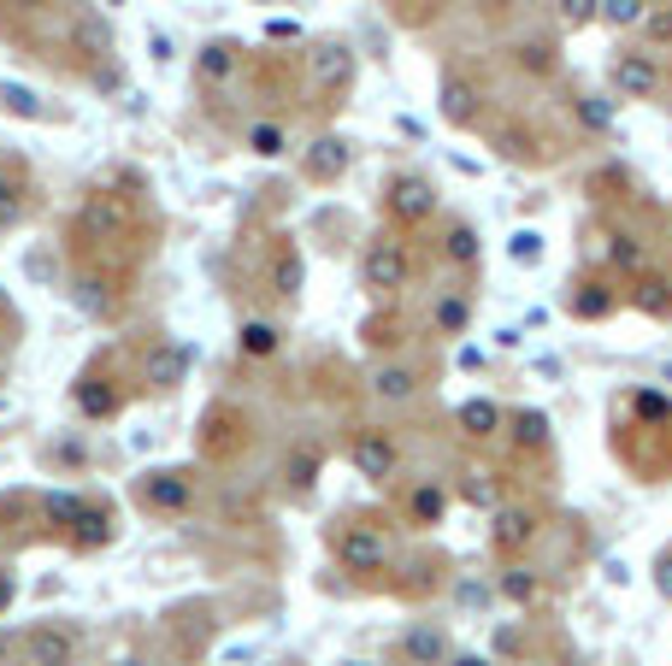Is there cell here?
<instances>
[{
	"label": "cell",
	"mask_w": 672,
	"mask_h": 666,
	"mask_svg": "<svg viewBox=\"0 0 672 666\" xmlns=\"http://www.w3.org/2000/svg\"><path fill=\"white\" fill-rule=\"evenodd\" d=\"M608 449L637 484H672V396L654 384H626L614 396Z\"/></svg>",
	"instance_id": "cell-1"
},
{
	"label": "cell",
	"mask_w": 672,
	"mask_h": 666,
	"mask_svg": "<svg viewBox=\"0 0 672 666\" xmlns=\"http://www.w3.org/2000/svg\"><path fill=\"white\" fill-rule=\"evenodd\" d=\"M608 95L614 100H643V107H666L672 95V60L649 54L643 42H626L608 60Z\"/></svg>",
	"instance_id": "cell-2"
},
{
	"label": "cell",
	"mask_w": 672,
	"mask_h": 666,
	"mask_svg": "<svg viewBox=\"0 0 672 666\" xmlns=\"http://www.w3.org/2000/svg\"><path fill=\"white\" fill-rule=\"evenodd\" d=\"M548 537V502H531V495H508L490 514V555L502 560H525L537 543Z\"/></svg>",
	"instance_id": "cell-3"
},
{
	"label": "cell",
	"mask_w": 672,
	"mask_h": 666,
	"mask_svg": "<svg viewBox=\"0 0 672 666\" xmlns=\"http://www.w3.org/2000/svg\"><path fill=\"white\" fill-rule=\"evenodd\" d=\"M331 555H337V567H342V572H354V578L390 572V560H395L390 525H384V519H360V514H354V519H337Z\"/></svg>",
	"instance_id": "cell-4"
},
{
	"label": "cell",
	"mask_w": 672,
	"mask_h": 666,
	"mask_svg": "<svg viewBox=\"0 0 672 666\" xmlns=\"http://www.w3.org/2000/svg\"><path fill=\"white\" fill-rule=\"evenodd\" d=\"M561 313L573 324H608V319L626 313V283H619L614 271H601L596 260L578 266L561 289Z\"/></svg>",
	"instance_id": "cell-5"
},
{
	"label": "cell",
	"mask_w": 672,
	"mask_h": 666,
	"mask_svg": "<svg viewBox=\"0 0 672 666\" xmlns=\"http://www.w3.org/2000/svg\"><path fill=\"white\" fill-rule=\"evenodd\" d=\"M596 236H601V271H614L619 283H631V278H643V271L654 266V243H649V230L637 225V218H619V213H601L596 225H590Z\"/></svg>",
	"instance_id": "cell-6"
},
{
	"label": "cell",
	"mask_w": 672,
	"mask_h": 666,
	"mask_svg": "<svg viewBox=\"0 0 672 666\" xmlns=\"http://www.w3.org/2000/svg\"><path fill=\"white\" fill-rule=\"evenodd\" d=\"M413 283V248L402 243V230H384L360 248V289L377 301H395Z\"/></svg>",
	"instance_id": "cell-7"
},
{
	"label": "cell",
	"mask_w": 672,
	"mask_h": 666,
	"mask_svg": "<svg viewBox=\"0 0 672 666\" xmlns=\"http://www.w3.org/2000/svg\"><path fill=\"white\" fill-rule=\"evenodd\" d=\"M490 148L502 153V160H513V165H525V172H543V165H555L561 160V136L543 125V118H525V112H513V118H502V125L490 130Z\"/></svg>",
	"instance_id": "cell-8"
},
{
	"label": "cell",
	"mask_w": 672,
	"mask_h": 666,
	"mask_svg": "<svg viewBox=\"0 0 672 666\" xmlns=\"http://www.w3.org/2000/svg\"><path fill=\"white\" fill-rule=\"evenodd\" d=\"M442 213V195L425 172H390L384 178V218L395 230H425Z\"/></svg>",
	"instance_id": "cell-9"
},
{
	"label": "cell",
	"mask_w": 672,
	"mask_h": 666,
	"mask_svg": "<svg viewBox=\"0 0 672 666\" xmlns=\"http://www.w3.org/2000/svg\"><path fill=\"white\" fill-rule=\"evenodd\" d=\"M437 112H442V125H455V130H484V118H490V89H484V77L467 72V65H442Z\"/></svg>",
	"instance_id": "cell-10"
},
{
	"label": "cell",
	"mask_w": 672,
	"mask_h": 666,
	"mask_svg": "<svg viewBox=\"0 0 672 666\" xmlns=\"http://www.w3.org/2000/svg\"><path fill=\"white\" fill-rule=\"evenodd\" d=\"M349 466L366 477V484L390 490L395 477H402V442H395V431H384V425H360L349 437Z\"/></svg>",
	"instance_id": "cell-11"
},
{
	"label": "cell",
	"mask_w": 672,
	"mask_h": 666,
	"mask_svg": "<svg viewBox=\"0 0 672 666\" xmlns=\"http://www.w3.org/2000/svg\"><path fill=\"white\" fill-rule=\"evenodd\" d=\"M448 507H455V490L442 477H402L395 484V514H402L407 531H437L448 519Z\"/></svg>",
	"instance_id": "cell-12"
},
{
	"label": "cell",
	"mask_w": 672,
	"mask_h": 666,
	"mask_svg": "<svg viewBox=\"0 0 672 666\" xmlns=\"http://www.w3.org/2000/svg\"><path fill=\"white\" fill-rule=\"evenodd\" d=\"M502 449L525 466H548L555 460V419L543 407H508V431H502Z\"/></svg>",
	"instance_id": "cell-13"
},
{
	"label": "cell",
	"mask_w": 672,
	"mask_h": 666,
	"mask_svg": "<svg viewBox=\"0 0 672 666\" xmlns=\"http://www.w3.org/2000/svg\"><path fill=\"white\" fill-rule=\"evenodd\" d=\"M354 72H360V60H354L349 42H313L307 47V83H313L319 95H349Z\"/></svg>",
	"instance_id": "cell-14"
},
{
	"label": "cell",
	"mask_w": 672,
	"mask_h": 666,
	"mask_svg": "<svg viewBox=\"0 0 672 666\" xmlns=\"http://www.w3.org/2000/svg\"><path fill=\"white\" fill-rule=\"evenodd\" d=\"M508 431V407L495 396H467L455 407V437L467 442V449H495Z\"/></svg>",
	"instance_id": "cell-15"
},
{
	"label": "cell",
	"mask_w": 672,
	"mask_h": 666,
	"mask_svg": "<svg viewBox=\"0 0 672 666\" xmlns=\"http://www.w3.org/2000/svg\"><path fill=\"white\" fill-rule=\"evenodd\" d=\"M590 201L601 213H619V218H637L649 207V190L637 183L631 165H601V172L590 178Z\"/></svg>",
	"instance_id": "cell-16"
},
{
	"label": "cell",
	"mask_w": 672,
	"mask_h": 666,
	"mask_svg": "<svg viewBox=\"0 0 672 666\" xmlns=\"http://www.w3.org/2000/svg\"><path fill=\"white\" fill-rule=\"evenodd\" d=\"M425 384H430V366H419V361H377L372 366V378H366V389L384 407H407V401H419L425 396Z\"/></svg>",
	"instance_id": "cell-17"
},
{
	"label": "cell",
	"mask_w": 672,
	"mask_h": 666,
	"mask_svg": "<svg viewBox=\"0 0 672 666\" xmlns=\"http://www.w3.org/2000/svg\"><path fill=\"white\" fill-rule=\"evenodd\" d=\"M508 65L525 83H555L561 77V36L555 30H537V36H513L508 42Z\"/></svg>",
	"instance_id": "cell-18"
},
{
	"label": "cell",
	"mask_w": 672,
	"mask_h": 666,
	"mask_svg": "<svg viewBox=\"0 0 672 666\" xmlns=\"http://www.w3.org/2000/svg\"><path fill=\"white\" fill-rule=\"evenodd\" d=\"M626 307H637V313L654 319V324H672V271L649 266L643 278H631L626 283Z\"/></svg>",
	"instance_id": "cell-19"
},
{
	"label": "cell",
	"mask_w": 672,
	"mask_h": 666,
	"mask_svg": "<svg viewBox=\"0 0 672 666\" xmlns=\"http://www.w3.org/2000/svg\"><path fill=\"white\" fill-rule=\"evenodd\" d=\"M472 313H478L472 289H442V296L430 301V336H437V343H460V336L472 331Z\"/></svg>",
	"instance_id": "cell-20"
},
{
	"label": "cell",
	"mask_w": 672,
	"mask_h": 666,
	"mask_svg": "<svg viewBox=\"0 0 672 666\" xmlns=\"http://www.w3.org/2000/svg\"><path fill=\"white\" fill-rule=\"evenodd\" d=\"M402 660L407 666H448L455 660V643H448V631L437 620H413L402 631Z\"/></svg>",
	"instance_id": "cell-21"
},
{
	"label": "cell",
	"mask_w": 672,
	"mask_h": 666,
	"mask_svg": "<svg viewBox=\"0 0 672 666\" xmlns=\"http://www.w3.org/2000/svg\"><path fill=\"white\" fill-rule=\"evenodd\" d=\"M566 112H573V125L584 136H614V112L619 100L608 89H566Z\"/></svg>",
	"instance_id": "cell-22"
},
{
	"label": "cell",
	"mask_w": 672,
	"mask_h": 666,
	"mask_svg": "<svg viewBox=\"0 0 672 666\" xmlns=\"http://www.w3.org/2000/svg\"><path fill=\"white\" fill-rule=\"evenodd\" d=\"M437 254H442L448 266L472 271L478 260H484V236H478L472 218H442V230H437Z\"/></svg>",
	"instance_id": "cell-23"
},
{
	"label": "cell",
	"mask_w": 672,
	"mask_h": 666,
	"mask_svg": "<svg viewBox=\"0 0 672 666\" xmlns=\"http://www.w3.org/2000/svg\"><path fill=\"white\" fill-rule=\"evenodd\" d=\"M455 495L467 507H478V514H495V507L508 502V472H495V466H467L460 472V484H455Z\"/></svg>",
	"instance_id": "cell-24"
},
{
	"label": "cell",
	"mask_w": 672,
	"mask_h": 666,
	"mask_svg": "<svg viewBox=\"0 0 672 666\" xmlns=\"http://www.w3.org/2000/svg\"><path fill=\"white\" fill-rule=\"evenodd\" d=\"M543 572L537 567H525V560H508V567L502 572H495V595H502V602L508 608H520V613H531V608H537L543 602Z\"/></svg>",
	"instance_id": "cell-25"
},
{
	"label": "cell",
	"mask_w": 672,
	"mask_h": 666,
	"mask_svg": "<svg viewBox=\"0 0 672 666\" xmlns=\"http://www.w3.org/2000/svg\"><path fill=\"white\" fill-rule=\"evenodd\" d=\"M349 160H354V148L342 142V136H319V142L301 153V172H307V183H337L349 172Z\"/></svg>",
	"instance_id": "cell-26"
},
{
	"label": "cell",
	"mask_w": 672,
	"mask_h": 666,
	"mask_svg": "<svg viewBox=\"0 0 672 666\" xmlns=\"http://www.w3.org/2000/svg\"><path fill=\"white\" fill-rule=\"evenodd\" d=\"M189 495H195L189 472H148V477H142V502L153 507V514H183Z\"/></svg>",
	"instance_id": "cell-27"
},
{
	"label": "cell",
	"mask_w": 672,
	"mask_h": 666,
	"mask_svg": "<svg viewBox=\"0 0 672 666\" xmlns=\"http://www.w3.org/2000/svg\"><path fill=\"white\" fill-rule=\"evenodd\" d=\"M301 289H307V260H301V248L284 236V243L271 248V296H278V301H301Z\"/></svg>",
	"instance_id": "cell-28"
},
{
	"label": "cell",
	"mask_w": 672,
	"mask_h": 666,
	"mask_svg": "<svg viewBox=\"0 0 672 666\" xmlns=\"http://www.w3.org/2000/svg\"><path fill=\"white\" fill-rule=\"evenodd\" d=\"M236 348L248 354V361H271V354L284 348V331L271 319H243V331H236Z\"/></svg>",
	"instance_id": "cell-29"
},
{
	"label": "cell",
	"mask_w": 672,
	"mask_h": 666,
	"mask_svg": "<svg viewBox=\"0 0 672 666\" xmlns=\"http://www.w3.org/2000/svg\"><path fill=\"white\" fill-rule=\"evenodd\" d=\"M24 655H30V666H72V637L65 631H30L24 637Z\"/></svg>",
	"instance_id": "cell-30"
},
{
	"label": "cell",
	"mask_w": 672,
	"mask_h": 666,
	"mask_svg": "<svg viewBox=\"0 0 672 666\" xmlns=\"http://www.w3.org/2000/svg\"><path fill=\"white\" fill-rule=\"evenodd\" d=\"M548 19H555L561 36H578V30L601 24V0H548Z\"/></svg>",
	"instance_id": "cell-31"
},
{
	"label": "cell",
	"mask_w": 672,
	"mask_h": 666,
	"mask_svg": "<svg viewBox=\"0 0 672 666\" xmlns=\"http://www.w3.org/2000/svg\"><path fill=\"white\" fill-rule=\"evenodd\" d=\"M319 472H324V449H313V442H301V449H289V460H284V477H289V490L296 495H307L319 484Z\"/></svg>",
	"instance_id": "cell-32"
},
{
	"label": "cell",
	"mask_w": 672,
	"mask_h": 666,
	"mask_svg": "<svg viewBox=\"0 0 672 666\" xmlns=\"http://www.w3.org/2000/svg\"><path fill=\"white\" fill-rule=\"evenodd\" d=\"M72 47L83 60H107L113 54V30L95 19V12H77V24H72Z\"/></svg>",
	"instance_id": "cell-33"
},
{
	"label": "cell",
	"mask_w": 672,
	"mask_h": 666,
	"mask_svg": "<svg viewBox=\"0 0 672 666\" xmlns=\"http://www.w3.org/2000/svg\"><path fill=\"white\" fill-rule=\"evenodd\" d=\"M248 153H260V160H284V153H289V130L278 125V118L248 125Z\"/></svg>",
	"instance_id": "cell-34"
},
{
	"label": "cell",
	"mask_w": 672,
	"mask_h": 666,
	"mask_svg": "<svg viewBox=\"0 0 672 666\" xmlns=\"http://www.w3.org/2000/svg\"><path fill=\"white\" fill-rule=\"evenodd\" d=\"M153 389H178L183 384V372H189V348L183 343H166L160 354H153Z\"/></svg>",
	"instance_id": "cell-35"
},
{
	"label": "cell",
	"mask_w": 672,
	"mask_h": 666,
	"mask_svg": "<svg viewBox=\"0 0 672 666\" xmlns=\"http://www.w3.org/2000/svg\"><path fill=\"white\" fill-rule=\"evenodd\" d=\"M637 36H643L649 54H672V7H649V19L637 24Z\"/></svg>",
	"instance_id": "cell-36"
},
{
	"label": "cell",
	"mask_w": 672,
	"mask_h": 666,
	"mask_svg": "<svg viewBox=\"0 0 672 666\" xmlns=\"http://www.w3.org/2000/svg\"><path fill=\"white\" fill-rule=\"evenodd\" d=\"M649 7L654 0H601V24L608 30H637L649 19Z\"/></svg>",
	"instance_id": "cell-37"
},
{
	"label": "cell",
	"mask_w": 672,
	"mask_h": 666,
	"mask_svg": "<svg viewBox=\"0 0 672 666\" xmlns=\"http://www.w3.org/2000/svg\"><path fill=\"white\" fill-rule=\"evenodd\" d=\"M236 72V42H206L201 47V83H224Z\"/></svg>",
	"instance_id": "cell-38"
},
{
	"label": "cell",
	"mask_w": 672,
	"mask_h": 666,
	"mask_svg": "<svg viewBox=\"0 0 672 666\" xmlns=\"http://www.w3.org/2000/svg\"><path fill=\"white\" fill-rule=\"evenodd\" d=\"M77 407L89 419H107V413H118V396H107V389H100V378H83L77 384Z\"/></svg>",
	"instance_id": "cell-39"
},
{
	"label": "cell",
	"mask_w": 672,
	"mask_h": 666,
	"mask_svg": "<svg viewBox=\"0 0 672 666\" xmlns=\"http://www.w3.org/2000/svg\"><path fill=\"white\" fill-rule=\"evenodd\" d=\"M0 107L19 112V118H42V100H36V89H24V83H0Z\"/></svg>",
	"instance_id": "cell-40"
},
{
	"label": "cell",
	"mask_w": 672,
	"mask_h": 666,
	"mask_svg": "<svg viewBox=\"0 0 672 666\" xmlns=\"http://www.w3.org/2000/svg\"><path fill=\"white\" fill-rule=\"evenodd\" d=\"M24 218V190L19 178H0V230H12Z\"/></svg>",
	"instance_id": "cell-41"
},
{
	"label": "cell",
	"mask_w": 672,
	"mask_h": 666,
	"mask_svg": "<svg viewBox=\"0 0 672 666\" xmlns=\"http://www.w3.org/2000/svg\"><path fill=\"white\" fill-rule=\"evenodd\" d=\"M107 537H113L107 514H100V507H89V514H83V525H77V543H83V549H100Z\"/></svg>",
	"instance_id": "cell-42"
},
{
	"label": "cell",
	"mask_w": 672,
	"mask_h": 666,
	"mask_svg": "<svg viewBox=\"0 0 672 666\" xmlns=\"http://www.w3.org/2000/svg\"><path fill=\"white\" fill-rule=\"evenodd\" d=\"M47 514H54L60 525H83V514H89V502H77V495H47Z\"/></svg>",
	"instance_id": "cell-43"
},
{
	"label": "cell",
	"mask_w": 672,
	"mask_h": 666,
	"mask_svg": "<svg viewBox=\"0 0 672 666\" xmlns=\"http://www.w3.org/2000/svg\"><path fill=\"white\" fill-rule=\"evenodd\" d=\"M649 584L661 590V602H672V543L661 555H654V567H649Z\"/></svg>",
	"instance_id": "cell-44"
},
{
	"label": "cell",
	"mask_w": 672,
	"mask_h": 666,
	"mask_svg": "<svg viewBox=\"0 0 672 666\" xmlns=\"http://www.w3.org/2000/svg\"><path fill=\"white\" fill-rule=\"evenodd\" d=\"M72 301L83 307V313H107V296H100V283H95V278H83V283L72 289Z\"/></svg>",
	"instance_id": "cell-45"
},
{
	"label": "cell",
	"mask_w": 672,
	"mask_h": 666,
	"mask_svg": "<svg viewBox=\"0 0 672 666\" xmlns=\"http://www.w3.org/2000/svg\"><path fill=\"white\" fill-rule=\"evenodd\" d=\"M478 7H484V19H513L525 0H478Z\"/></svg>",
	"instance_id": "cell-46"
},
{
	"label": "cell",
	"mask_w": 672,
	"mask_h": 666,
	"mask_svg": "<svg viewBox=\"0 0 672 666\" xmlns=\"http://www.w3.org/2000/svg\"><path fill=\"white\" fill-rule=\"evenodd\" d=\"M513 260H525V266L537 260V236H531V230H525V236H513Z\"/></svg>",
	"instance_id": "cell-47"
},
{
	"label": "cell",
	"mask_w": 672,
	"mask_h": 666,
	"mask_svg": "<svg viewBox=\"0 0 672 666\" xmlns=\"http://www.w3.org/2000/svg\"><path fill=\"white\" fill-rule=\"evenodd\" d=\"M12 595H19V578H12L7 567H0V613H7V608H12Z\"/></svg>",
	"instance_id": "cell-48"
},
{
	"label": "cell",
	"mask_w": 672,
	"mask_h": 666,
	"mask_svg": "<svg viewBox=\"0 0 672 666\" xmlns=\"http://www.w3.org/2000/svg\"><path fill=\"white\" fill-rule=\"evenodd\" d=\"M148 47H153V60H160V65L171 60V36H166V30H153V36H148Z\"/></svg>",
	"instance_id": "cell-49"
},
{
	"label": "cell",
	"mask_w": 672,
	"mask_h": 666,
	"mask_svg": "<svg viewBox=\"0 0 672 666\" xmlns=\"http://www.w3.org/2000/svg\"><path fill=\"white\" fill-rule=\"evenodd\" d=\"M448 666H495V660H490V655H455Z\"/></svg>",
	"instance_id": "cell-50"
},
{
	"label": "cell",
	"mask_w": 672,
	"mask_h": 666,
	"mask_svg": "<svg viewBox=\"0 0 672 666\" xmlns=\"http://www.w3.org/2000/svg\"><path fill=\"white\" fill-rule=\"evenodd\" d=\"M342 666H377V660H342Z\"/></svg>",
	"instance_id": "cell-51"
},
{
	"label": "cell",
	"mask_w": 672,
	"mask_h": 666,
	"mask_svg": "<svg viewBox=\"0 0 672 666\" xmlns=\"http://www.w3.org/2000/svg\"><path fill=\"white\" fill-rule=\"evenodd\" d=\"M666 118H672V95H666Z\"/></svg>",
	"instance_id": "cell-52"
},
{
	"label": "cell",
	"mask_w": 672,
	"mask_h": 666,
	"mask_svg": "<svg viewBox=\"0 0 672 666\" xmlns=\"http://www.w3.org/2000/svg\"><path fill=\"white\" fill-rule=\"evenodd\" d=\"M0 655H7V637H0Z\"/></svg>",
	"instance_id": "cell-53"
},
{
	"label": "cell",
	"mask_w": 672,
	"mask_h": 666,
	"mask_svg": "<svg viewBox=\"0 0 672 666\" xmlns=\"http://www.w3.org/2000/svg\"><path fill=\"white\" fill-rule=\"evenodd\" d=\"M390 7H407V0H390Z\"/></svg>",
	"instance_id": "cell-54"
},
{
	"label": "cell",
	"mask_w": 672,
	"mask_h": 666,
	"mask_svg": "<svg viewBox=\"0 0 672 666\" xmlns=\"http://www.w3.org/2000/svg\"><path fill=\"white\" fill-rule=\"evenodd\" d=\"M0 307H7V296H0Z\"/></svg>",
	"instance_id": "cell-55"
}]
</instances>
